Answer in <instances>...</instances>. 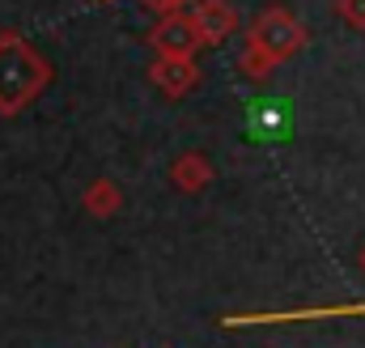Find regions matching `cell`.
Segmentation results:
<instances>
[{
	"mask_svg": "<svg viewBox=\"0 0 365 348\" xmlns=\"http://www.w3.org/2000/svg\"><path fill=\"white\" fill-rule=\"evenodd\" d=\"M187 13H191L195 34H200V43H204V47H221V43H225V39H234V30L242 26L238 9H234L230 0H195Z\"/></svg>",
	"mask_w": 365,
	"mask_h": 348,
	"instance_id": "cell-5",
	"label": "cell"
},
{
	"mask_svg": "<svg viewBox=\"0 0 365 348\" xmlns=\"http://www.w3.org/2000/svg\"><path fill=\"white\" fill-rule=\"evenodd\" d=\"M357 267H361V272H365V247H361V255H357Z\"/></svg>",
	"mask_w": 365,
	"mask_h": 348,
	"instance_id": "cell-11",
	"label": "cell"
},
{
	"mask_svg": "<svg viewBox=\"0 0 365 348\" xmlns=\"http://www.w3.org/2000/svg\"><path fill=\"white\" fill-rule=\"evenodd\" d=\"M145 43L153 47V56H195L204 47L200 34H195L191 13H166V17H158V26L145 34Z\"/></svg>",
	"mask_w": 365,
	"mask_h": 348,
	"instance_id": "cell-3",
	"label": "cell"
},
{
	"mask_svg": "<svg viewBox=\"0 0 365 348\" xmlns=\"http://www.w3.org/2000/svg\"><path fill=\"white\" fill-rule=\"evenodd\" d=\"M331 13L349 30H365V0H331Z\"/></svg>",
	"mask_w": 365,
	"mask_h": 348,
	"instance_id": "cell-9",
	"label": "cell"
},
{
	"mask_svg": "<svg viewBox=\"0 0 365 348\" xmlns=\"http://www.w3.org/2000/svg\"><path fill=\"white\" fill-rule=\"evenodd\" d=\"M306 39L310 34H306L302 17L293 9H284V4L259 9L255 21H251V30H247V47L238 56V73L251 77V81H268L276 73V64L293 60L306 47Z\"/></svg>",
	"mask_w": 365,
	"mask_h": 348,
	"instance_id": "cell-2",
	"label": "cell"
},
{
	"mask_svg": "<svg viewBox=\"0 0 365 348\" xmlns=\"http://www.w3.org/2000/svg\"><path fill=\"white\" fill-rule=\"evenodd\" d=\"M56 81V64L21 34L0 30V119H17Z\"/></svg>",
	"mask_w": 365,
	"mask_h": 348,
	"instance_id": "cell-1",
	"label": "cell"
},
{
	"mask_svg": "<svg viewBox=\"0 0 365 348\" xmlns=\"http://www.w3.org/2000/svg\"><path fill=\"white\" fill-rule=\"evenodd\" d=\"M166 174H170V187H175V191H182V195H200V191L212 187L217 166H212L204 153H179Z\"/></svg>",
	"mask_w": 365,
	"mask_h": 348,
	"instance_id": "cell-6",
	"label": "cell"
},
{
	"mask_svg": "<svg viewBox=\"0 0 365 348\" xmlns=\"http://www.w3.org/2000/svg\"><path fill=\"white\" fill-rule=\"evenodd\" d=\"M251 128H255V136H284L289 119H284V111H276V106H255V111H251Z\"/></svg>",
	"mask_w": 365,
	"mask_h": 348,
	"instance_id": "cell-8",
	"label": "cell"
},
{
	"mask_svg": "<svg viewBox=\"0 0 365 348\" xmlns=\"http://www.w3.org/2000/svg\"><path fill=\"white\" fill-rule=\"evenodd\" d=\"M140 4H145V9H153L158 17H166V13H187L195 0H140Z\"/></svg>",
	"mask_w": 365,
	"mask_h": 348,
	"instance_id": "cell-10",
	"label": "cell"
},
{
	"mask_svg": "<svg viewBox=\"0 0 365 348\" xmlns=\"http://www.w3.org/2000/svg\"><path fill=\"white\" fill-rule=\"evenodd\" d=\"M149 86L158 89L162 98H170V102L187 98L191 89L200 86V64H195V56H158V60L149 64Z\"/></svg>",
	"mask_w": 365,
	"mask_h": 348,
	"instance_id": "cell-4",
	"label": "cell"
},
{
	"mask_svg": "<svg viewBox=\"0 0 365 348\" xmlns=\"http://www.w3.org/2000/svg\"><path fill=\"white\" fill-rule=\"evenodd\" d=\"M81 208L90 213V217H98V221H106V217H115L119 208H123V187L115 183V178H93L90 187L81 191Z\"/></svg>",
	"mask_w": 365,
	"mask_h": 348,
	"instance_id": "cell-7",
	"label": "cell"
}]
</instances>
